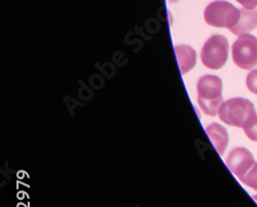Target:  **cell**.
<instances>
[{"label":"cell","instance_id":"cell-1","mask_svg":"<svg viewBox=\"0 0 257 207\" xmlns=\"http://www.w3.org/2000/svg\"><path fill=\"white\" fill-rule=\"evenodd\" d=\"M197 91L202 112L207 116L215 117L223 105L221 79L216 75H204L198 81Z\"/></svg>","mask_w":257,"mask_h":207},{"label":"cell","instance_id":"cell-2","mask_svg":"<svg viewBox=\"0 0 257 207\" xmlns=\"http://www.w3.org/2000/svg\"><path fill=\"white\" fill-rule=\"evenodd\" d=\"M218 116L227 125L242 129L249 127L257 118L253 103L245 98H232L223 102Z\"/></svg>","mask_w":257,"mask_h":207},{"label":"cell","instance_id":"cell-3","mask_svg":"<svg viewBox=\"0 0 257 207\" xmlns=\"http://www.w3.org/2000/svg\"><path fill=\"white\" fill-rule=\"evenodd\" d=\"M206 23L213 27L232 28L240 19V10L222 0L211 3L204 12Z\"/></svg>","mask_w":257,"mask_h":207},{"label":"cell","instance_id":"cell-4","mask_svg":"<svg viewBox=\"0 0 257 207\" xmlns=\"http://www.w3.org/2000/svg\"><path fill=\"white\" fill-rule=\"evenodd\" d=\"M228 50L229 47L226 37L222 35L211 36L202 48V63L210 69H220L226 63Z\"/></svg>","mask_w":257,"mask_h":207},{"label":"cell","instance_id":"cell-5","mask_svg":"<svg viewBox=\"0 0 257 207\" xmlns=\"http://www.w3.org/2000/svg\"><path fill=\"white\" fill-rule=\"evenodd\" d=\"M234 64L244 70H251L257 65V38L252 34H243L231 48Z\"/></svg>","mask_w":257,"mask_h":207},{"label":"cell","instance_id":"cell-6","mask_svg":"<svg viewBox=\"0 0 257 207\" xmlns=\"http://www.w3.org/2000/svg\"><path fill=\"white\" fill-rule=\"evenodd\" d=\"M228 169L238 178L246 174L255 161L253 155L245 148L233 149L225 160Z\"/></svg>","mask_w":257,"mask_h":207},{"label":"cell","instance_id":"cell-7","mask_svg":"<svg viewBox=\"0 0 257 207\" xmlns=\"http://www.w3.org/2000/svg\"><path fill=\"white\" fill-rule=\"evenodd\" d=\"M257 27V10H240V19L238 23L229 29L234 35L240 36L253 31Z\"/></svg>","mask_w":257,"mask_h":207},{"label":"cell","instance_id":"cell-8","mask_svg":"<svg viewBox=\"0 0 257 207\" xmlns=\"http://www.w3.org/2000/svg\"><path fill=\"white\" fill-rule=\"evenodd\" d=\"M206 132L214 148L220 156H222L228 143V135L225 128H223L219 124L213 123L206 128Z\"/></svg>","mask_w":257,"mask_h":207},{"label":"cell","instance_id":"cell-9","mask_svg":"<svg viewBox=\"0 0 257 207\" xmlns=\"http://www.w3.org/2000/svg\"><path fill=\"white\" fill-rule=\"evenodd\" d=\"M175 53L179 63L181 74L187 73L195 67L197 54L195 50L188 46H177L175 47Z\"/></svg>","mask_w":257,"mask_h":207},{"label":"cell","instance_id":"cell-10","mask_svg":"<svg viewBox=\"0 0 257 207\" xmlns=\"http://www.w3.org/2000/svg\"><path fill=\"white\" fill-rule=\"evenodd\" d=\"M244 184L257 191V162L254 163L253 166L249 169V171L239 178Z\"/></svg>","mask_w":257,"mask_h":207},{"label":"cell","instance_id":"cell-11","mask_svg":"<svg viewBox=\"0 0 257 207\" xmlns=\"http://www.w3.org/2000/svg\"><path fill=\"white\" fill-rule=\"evenodd\" d=\"M246 85L250 92L257 94V69H254L248 73L246 78Z\"/></svg>","mask_w":257,"mask_h":207},{"label":"cell","instance_id":"cell-12","mask_svg":"<svg viewBox=\"0 0 257 207\" xmlns=\"http://www.w3.org/2000/svg\"><path fill=\"white\" fill-rule=\"evenodd\" d=\"M244 131H245V134L247 135V137L249 139H251L252 141L257 142V118L249 127L244 129Z\"/></svg>","mask_w":257,"mask_h":207},{"label":"cell","instance_id":"cell-13","mask_svg":"<svg viewBox=\"0 0 257 207\" xmlns=\"http://www.w3.org/2000/svg\"><path fill=\"white\" fill-rule=\"evenodd\" d=\"M235 2L243 6L244 9L255 10L257 8V0H235Z\"/></svg>","mask_w":257,"mask_h":207},{"label":"cell","instance_id":"cell-14","mask_svg":"<svg viewBox=\"0 0 257 207\" xmlns=\"http://www.w3.org/2000/svg\"><path fill=\"white\" fill-rule=\"evenodd\" d=\"M253 199H254V201L257 202V195H256V196H253Z\"/></svg>","mask_w":257,"mask_h":207}]
</instances>
